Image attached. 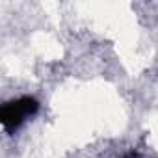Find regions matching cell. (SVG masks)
<instances>
[{"mask_svg":"<svg viewBox=\"0 0 158 158\" xmlns=\"http://www.w3.org/2000/svg\"><path fill=\"white\" fill-rule=\"evenodd\" d=\"M123 158H138V156H136V154H134V152H130V154H125V156H123Z\"/></svg>","mask_w":158,"mask_h":158,"instance_id":"obj_2","label":"cell"},{"mask_svg":"<svg viewBox=\"0 0 158 158\" xmlns=\"http://www.w3.org/2000/svg\"><path fill=\"white\" fill-rule=\"evenodd\" d=\"M39 112V102L34 97H19L8 101L0 108V123L8 134H13L28 117H34Z\"/></svg>","mask_w":158,"mask_h":158,"instance_id":"obj_1","label":"cell"}]
</instances>
